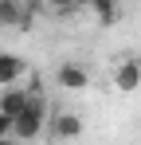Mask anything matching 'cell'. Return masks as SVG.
Here are the masks:
<instances>
[{
    "label": "cell",
    "mask_w": 141,
    "mask_h": 145,
    "mask_svg": "<svg viewBox=\"0 0 141 145\" xmlns=\"http://www.w3.org/2000/svg\"><path fill=\"white\" fill-rule=\"evenodd\" d=\"M47 125H51V102L31 86L27 106L12 118V137L16 141H35V137H47Z\"/></svg>",
    "instance_id": "1"
},
{
    "label": "cell",
    "mask_w": 141,
    "mask_h": 145,
    "mask_svg": "<svg viewBox=\"0 0 141 145\" xmlns=\"http://www.w3.org/2000/svg\"><path fill=\"white\" fill-rule=\"evenodd\" d=\"M55 82H59L63 90H74V94H82V90L90 86V71H86L82 63H63V67L55 71Z\"/></svg>",
    "instance_id": "2"
},
{
    "label": "cell",
    "mask_w": 141,
    "mask_h": 145,
    "mask_svg": "<svg viewBox=\"0 0 141 145\" xmlns=\"http://www.w3.org/2000/svg\"><path fill=\"white\" fill-rule=\"evenodd\" d=\"M137 86H141V59L129 55V59L118 63V71H114V90L129 94V90H137Z\"/></svg>",
    "instance_id": "3"
},
{
    "label": "cell",
    "mask_w": 141,
    "mask_h": 145,
    "mask_svg": "<svg viewBox=\"0 0 141 145\" xmlns=\"http://www.w3.org/2000/svg\"><path fill=\"white\" fill-rule=\"evenodd\" d=\"M82 133V118L78 114H51V125H47V137L51 141H70Z\"/></svg>",
    "instance_id": "4"
},
{
    "label": "cell",
    "mask_w": 141,
    "mask_h": 145,
    "mask_svg": "<svg viewBox=\"0 0 141 145\" xmlns=\"http://www.w3.org/2000/svg\"><path fill=\"white\" fill-rule=\"evenodd\" d=\"M27 98H31V86H24V82H12V86H0V110L4 114H20L24 106H27Z\"/></svg>",
    "instance_id": "5"
},
{
    "label": "cell",
    "mask_w": 141,
    "mask_h": 145,
    "mask_svg": "<svg viewBox=\"0 0 141 145\" xmlns=\"http://www.w3.org/2000/svg\"><path fill=\"white\" fill-rule=\"evenodd\" d=\"M27 78V63L12 51H0V86H12V82H24Z\"/></svg>",
    "instance_id": "6"
},
{
    "label": "cell",
    "mask_w": 141,
    "mask_h": 145,
    "mask_svg": "<svg viewBox=\"0 0 141 145\" xmlns=\"http://www.w3.org/2000/svg\"><path fill=\"white\" fill-rule=\"evenodd\" d=\"M31 20V8L24 0H0V27H24Z\"/></svg>",
    "instance_id": "7"
},
{
    "label": "cell",
    "mask_w": 141,
    "mask_h": 145,
    "mask_svg": "<svg viewBox=\"0 0 141 145\" xmlns=\"http://www.w3.org/2000/svg\"><path fill=\"white\" fill-rule=\"evenodd\" d=\"M90 8H94V16L102 24H114L118 20V0H90Z\"/></svg>",
    "instance_id": "8"
},
{
    "label": "cell",
    "mask_w": 141,
    "mask_h": 145,
    "mask_svg": "<svg viewBox=\"0 0 141 145\" xmlns=\"http://www.w3.org/2000/svg\"><path fill=\"white\" fill-rule=\"evenodd\" d=\"M43 12H55V16H67V12H74L82 0H35Z\"/></svg>",
    "instance_id": "9"
},
{
    "label": "cell",
    "mask_w": 141,
    "mask_h": 145,
    "mask_svg": "<svg viewBox=\"0 0 141 145\" xmlns=\"http://www.w3.org/2000/svg\"><path fill=\"white\" fill-rule=\"evenodd\" d=\"M8 137H12V114L0 110V141H8Z\"/></svg>",
    "instance_id": "10"
}]
</instances>
